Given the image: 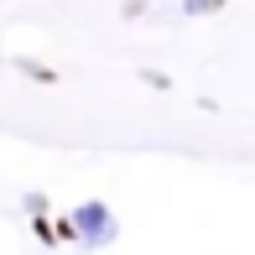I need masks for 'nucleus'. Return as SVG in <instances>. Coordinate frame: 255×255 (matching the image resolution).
Returning a JSON list of instances; mask_svg holds the SVG:
<instances>
[{
	"label": "nucleus",
	"mask_w": 255,
	"mask_h": 255,
	"mask_svg": "<svg viewBox=\"0 0 255 255\" xmlns=\"http://www.w3.org/2000/svg\"><path fill=\"white\" fill-rule=\"evenodd\" d=\"M182 16H219L224 10V0H177Z\"/></svg>",
	"instance_id": "nucleus-3"
},
{
	"label": "nucleus",
	"mask_w": 255,
	"mask_h": 255,
	"mask_svg": "<svg viewBox=\"0 0 255 255\" xmlns=\"http://www.w3.org/2000/svg\"><path fill=\"white\" fill-rule=\"evenodd\" d=\"M57 245H78V224H73V214L57 219Z\"/></svg>",
	"instance_id": "nucleus-4"
},
{
	"label": "nucleus",
	"mask_w": 255,
	"mask_h": 255,
	"mask_svg": "<svg viewBox=\"0 0 255 255\" xmlns=\"http://www.w3.org/2000/svg\"><path fill=\"white\" fill-rule=\"evenodd\" d=\"M120 10H125V21H141V16H146V10H151V0H125V5H120Z\"/></svg>",
	"instance_id": "nucleus-5"
},
{
	"label": "nucleus",
	"mask_w": 255,
	"mask_h": 255,
	"mask_svg": "<svg viewBox=\"0 0 255 255\" xmlns=\"http://www.w3.org/2000/svg\"><path fill=\"white\" fill-rule=\"evenodd\" d=\"M141 84H151V89H167L172 78H167V73H156V68H141Z\"/></svg>",
	"instance_id": "nucleus-6"
},
{
	"label": "nucleus",
	"mask_w": 255,
	"mask_h": 255,
	"mask_svg": "<svg viewBox=\"0 0 255 255\" xmlns=\"http://www.w3.org/2000/svg\"><path fill=\"white\" fill-rule=\"evenodd\" d=\"M26 214H47V193H26Z\"/></svg>",
	"instance_id": "nucleus-7"
},
{
	"label": "nucleus",
	"mask_w": 255,
	"mask_h": 255,
	"mask_svg": "<svg viewBox=\"0 0 255 255\" xmlns=\"http://www.w3.org/2000/svg\"><path fill=\"white\" fill-rule=\"evenodd\" d=\"M16 68L26 78H37V84H57V68H47V63H37V57H16Z\"/></svg>",
	"instance_id": "nucleus-2"
},
{
	"label": "nucleus",
	"mask_w": 255,
	"mask_h": 255,
	"mask_svg": "<svg viewBox=\"0 0 255 255\" xmlns=\"http://www.w3.org/2000/svg\"><path fill=\"white\" fill-rule=\"evenodd\" d=\"M73 224H78V245H89V250H104V245L120 240V219H115V208L99 203V198L78 203L73 208Z\"/></svg>",
	"instance_id": "nucleus-1"
}]
</instances>
